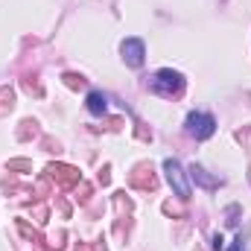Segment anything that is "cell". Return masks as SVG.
<instances>
[{"label":"cell","mask_w":251,"mask_h":251,"mask_svg":"<svg viewBox=\"0 0 251 251\" xmlns=\"http://www.w3.org/2000/svg\"><path fill=\"white\" fill-rule=\"evenodd\" d=\"M85 105H88V111H91L94 117H102V114L108 111V100H105V94H100V91H91Z\"/></svg>","instance_id":"cell-6"},{"label":"cell","mask_w":251,"mask_h":251,"mask_svg":"<svg viewBox=\"0 0 251 251\" xmlns=\"http://www.w3.org/2000/svg\"><path fill=\"white\" fill-rule=\"evenodd\" d=\"M184 126H187V134H193L196 140H207L216 131V120L210 114H204V111H190Z\"/></svg>","instance_id":"cell-3"},{"label":"cell","mask_w":251,"mask_h":251,"mask_svg":"<svg viewBox=\"0 0 251 251\" xmlns=\"http://www.w3.org/2000/svg\"><path fill=\"white\" fill-rule=\"evenodd\" d=\"M120 53L128 67H143V62H146V44L140 38H126L120 44Z\"/></svg>","instance_id":"cell-4"},{"label":"cell","mask_w":251,"mask_h":251,"mask_svg":"<svg viewBox=\"0 0 251 251\" xmlns=\"http://www.w3.org/2000/svg\"><path fill=\"white\" fill-rule=\"evenodd\" d=\"M146 88H149L155 97L173 100V97H181V94H184V76H181L178 70H173V67H164V70H158V73L149 76Z\"/></svg>","instance_id":"cell-1"},{"label":"cell","mask_w":251,"mask_h":251,"mask_svg":"<svg viewBox=\"0 0 251 251\" xmlns=\"http://www.w3.org/2000/svg\"><path fill=\"white\" fill-rule=\"evenodd\" d=\"M164 173H167V181H170V187L173 193L178 196V199H190V181H187V170L176 161V158H167L164 161Z\"/></svg>","instance_id":"cell-2"},{"label":"cell","mask_w":251,"mask_h":251,"mask_svg":"<svg viewBox=\"0 0 251 251\" xmlns=\"http://www.w3.org/2000/svg\"><path fill=\"white\" fill-rule=\"evenodd\" d=\"M187 173H190V178H193L196 184H201V187H207V190H216L219 184H222L219 178H213V176H207V170H204V167H199V164H193V167H190Z\"/></svg>","instance_id":"cell-5"},{"label":"cell","mask_w":251,"mask_h":251,"mask_svg":"<svg viewBox=\"0 0 251 251\" xmlns=\"http://www.w3.org/2000/svg\"><path fill=\"white\" fill-rule=\"evenodd\" d=\"M231 251H246V246H243V237H237V240H234V246H231Z\"/></svg>","instance_id":"cell-7"}]
</instances>
